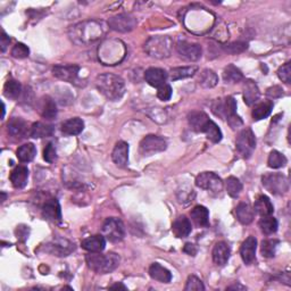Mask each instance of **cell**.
Returning a JSON list of instances; mask_svg holds the SVG:
<instances>
[{"instance_id": "cell-1", "label": "cell", "mask_w": 291, "mask_h": 291, "mask_svg": "<svg viewBox=\"0 0 291 291\" xmlns=\"http://www.w3.org/2000/svg\"><path fill=\"white\" fill-rule=\"evenodd\" d=\"M107 28L104 22L100 21H84L71 27L69 35L76 44H88L99 40L106 34Z\"/></svg>"}, {"instance_id": "cell-2", "label": "cell", "mask_w": 291, "mask_h": 291, "mask_svg": "<svg viewBox=\"0 0 291 291\" xmlns=\"http://www.w3.org/2000/svg\"><path fill=\"white\" fill-rule=\"evenodd\" d=\"M96 85L100 94H103L107 99L113 101L121 99L125 93L124 80L121 76L111 73L97 76Z\"/></svg>"}, {"instance_id": "cell-3", "label": "cell", "mask_w": 291, "mask_h": 291, "mask_svg": "<svg viewBox=\"0 0 291 291\" xmlns=\"http://www.w3.org/2000/svg\"><path fill=\"white\" fill-rule=\"evenodd\" d=\"M120 256L115 253H90L85 256L88 267L98 274H107L113 272L120 265Z\"/></svg>"}, {"instance_id": "cell-4", "label": "cell", "mask_w": 291, "mask_h": 291, "mask_svg": "<svg viewBox=\"0 0 291 291\" xmlns=\"http://www.w3.org/2000/svg\"><path fill=\"white\" fill-rule=\"evenodd\" d=\"M173 49V40L168 35H157L148 39L145 44L146 53L157 59L170 57Z\"/></svg>"}, {"instance_id": "cell-5", "label": "cell", "mask_w": 291, "mask_h": 291, "mask_svg": "<svg viewBox=\"0 0 291 291\" xmlns=\"http://www.w3.org/2000/svg\"><path fill=\"white\" fill-rule=\"evenodd\" d=\"M125 56V46L120 40H109L99 48V59L106 65L120 63Z\"/></svg>"}, {"instance_id": "cell-6", "label": "cell", "mask_w": 291, "mask_h": 291, "mask_svg": "<svg viewBox=\"0 0 291 291\" xmlns=\"http://www.w3.org/2000/svg\"><path fill=\"white\" fill-rule=\"evenodd\" d=\"M262 183L267 191L275 196L284 195L289 191L288 177L281 173H267L263 175Z\"/></svg>"}, {"instance_id": "cell-7", "label": "cell", "mask_w": 291, "mask_h": 291, "mask_svg": "<svg viewBox=\"0 0 291 291\" xmlns=\"http://www.w3.org/2000/svg\"><path fill=\"white\" fill-rule=\"evenodd\" d=\"M101 232L105 239L110 242H119L125 236V228L123 222L117 217L107 218L101 228Z\"/></svg>"}, {"instance_id": "cell-8", "label": "cell", "mask_w": 291, "mask_h": 291, "mask_svg": "<svg viewBox=\"0 0 291 291\" xmlns=\"http://www.w3.org/2000/svg\"><path fill=\"white\" fill-rule=\"evenodd\" d=\"M167 148V142L163 137L149 135L141 140L139 151L142 156H152L157 152L164 151Z\"/></svg>"}, {"instance_id": "cell-9", "label": "cell", "mask_w": 291, "mask_h": 291, "mask_svg": "<svg viewBox=\"0 0 291 291\" xmlns=\"http://www.w3.org/2000/svg\"><path fill=\"white\" fill-rule=\"evenodd\" d=\"M237 150L243 158L252 157L253 152L256 148V138L254 132L250 129H243L239 132L237 137Z\"/></svg>"}, {"instance_id": "cell-10", "label": "cell", "mask_w": 291, "mask_h": 291, "mask_svg": "<svg viewBox=\"0 0 291 291\" xmlns=\"http://www.w3.org/2000/svg\"><path fill=\"white\" fill-rule=\"evenodd\" d=\"M196 186L204 190L218 193L223 189V181L215 173L204 172L196 177Z\"/></svg>"}, {"instance_id": "cell-11", "label": "cell", "mask_w": 291, "mask_h": 291, "mask_svg": "<svg viewBox=\"0 0 291 291\" xmlns=\"http://www.w3.org/2000/svg\"><path fill=\"white\" fill-rule=\"evenodd\" d=\"M108 27L116 32H130L137 27V18L131 14H119L109 18Z\"/></svg>"}, {"instance_id": "cell-12", "label": "cell", "mask_w": 291, "mask_h": 291, "mask_svg": "<svg viewBox=\"0 0 291 291\" xmlns=\"http://www.w3.org/2000/svg\"><path fill=\"white\" fill-rule=\"evenodd\" d=\"M176 50L177 54L181 56L182 58H185L189 62H196V60L200 59L203 55L202 46L198 43L189 42L186 40H180L176 43Z\"/></svg>"}, {"instance_id": "cell-13", "label": "cell", "mask_w": 291, "mask_h": 291, "mask_svg": "<svg viewBox=\"0 0 291 291\" xmlns=\"http://www.w3.org/2000/svg\"><path fill=\"white\" fill-rule=\"evenodd\" d=\"M79 71L78 65H57L53 69V74L65 82L76 83L79 81Z\"/></svg>"}, {"instance_id": "cell-14", "label": "cell", "mask_w": 291, "mask_h": 291, "mask_svg": "<svg viewBox=\"0 0 291 291\" xmlns=\"http://www.w3.org/2000/svg\"><path fill=\"white\" fill-rule=\"evenodd\" d=\"M42 217L47 221L53 223H60L62 222V209L58 200L56 198H50L48 200L43 203L41 207Z\"/></svg>"}, {"instance_id": "cell-15", "label": "cell", "mask_w": 291, "mask_h": 291, "mask_svg": "<svg viewBox=\"0 0 291 291\" xmlns=\"http://www.w3.org/2000/svg\"><path fill=\"white\" fill-rule=\"evenodd\" d=\"M74 249H75L74 243L65 239L56 240V241L46 244L44 247L46 252L56 255V256H68V255L72 253Z\"/></svg>"}, {"instance_id": "cell-16", "label": "cell", "mask_w": 291, "mask_h": 291, "mask_svg": "<svg viewBox=\"0 0 291 291\" xmlns=\"http://www.w3.org/2000/svg\"><path fill=\"white\" fill-rule=\"evenodd\" d=\"M8 135L15 139H23V138L30 136V129L28 127L27 122L21 117H13L7 124Z\"/></svg>"}, {"instance_id": "cell-17", "label": "cell", "mask_w": 291, "mask_h": 291, "mask_svg": "<svg viewBox=\"0 0 291 291\" xmlns=\"http://www.w3.org/2000/svg\"><path fill=\"white\" fill-rule=\"evenodd\" d=\"M38 110L46 120H54L57 116V107L53 98L49 96H43L38 103Z\"/></svg>"}, {"instance_id": "cell-18", "label": "cell", "mask_w": 291, "mask_h": 291, "mask_svg": "<svg viewBox=\"0 0 291 291\" xmlns=\"http://www.w3.org/2000/svg\"><path fill=\"white\" fill-rule=\"evenodd\" d=\"M256 249H257V240L255 237H248L244 240L240 248V255L244 262V264H252L255 257H256Z\"/></svg>"}, {"instance_id": "cell-19", "label": "cell", "mask_w": 291, "mask_h": 291, "mask_svg": "<svg viewBox=\"0 0 291 291\" xmlns=\"http://www.w3.org/2000/svg\"><path fill=\"white\" fill-rule=\"evenodd\" d=\"M113 162L119 167H126L129 164V145L124 141H119L114 147L111 154Z\"/></svg>"}, {"instance_id": "cell-20", "label": "cell", "mask_w": 291, "mask_h": 291, "mask_svg": "<svg viewBox=\"0 0 291 291\" xmlns=\"http://www.w3.org/2000/svg\"><path fill=\"white\" fill-rule=\"evenodd\" d=\"M145 79L148 84L155 88H160L161 85L165 84L167 80V73L165 70L158 68H150L146 71Z\"/></svg>"}, {"instance_id": "cell-21", "label": "cell", "mask_w": 291, "mask_h": 291, "mask_svg": "<svg viewBox=\"0 0 291 291\" xmlns=\"http://www.w3.org/2000/svg\"><path fill=\"white\" fill-rule=\"evenodd\" d=\"M230 254H231V250H230L229 244L224 241L217 242L215 246L213 248V260L214 263L218 266H223L228 263V260L230 258Z\"/></svg>"}, {"instance_id": "cell-22", "label": "cell", "mask_w": 291, "mask_h": 291, "mask_svg": "<svg viewBox=\"0 0 291 291\" xmlns=\"http://www.w3.org/2000/svg\"><path fill=\"white\" fill-rule=\"evenodd\" d=\"M191 222L189 221V218H187V216L185 215L178 216L172 224V231L177 238L188 237L189 234L191 233Z\"/></svg>"}, {"instance_id": "cell-23", "label": "cell", "mask_w": 291, "mask_h": 291, "mask_svg": "<svg viewBox=\"0 0 291 291\" xmlns=\"http://www.w3.org/2000/svg\"><path fill=\"white\" fill-rule=\"evenodd\" d=\"M81 246L90 253H101L106 247V239L104 236H99V234L98 236H91L82 240Z\"/></svg>"}, {"instance_id": "cell-24", "label": "cell", "mask_w": 291, "mask_h": 291, "mask_svg": "<svg viewBox=\"0 0 291 291\" xmlns=\"http://www.w3.org/2000/svg\"><path fill=\"white\" fill-rule=\"evenodd\" d=\"M188 121L192 130L204 133V130H205L206 125L211 120L208 119V116L204 111H192V113L188 115Z\"/></svg>"}, {"instance_id": "cell-25", "label": "cell", "mask_w": 291, "mask_h": 291, "mask_svg": "<svg viewBox=\"0 0 291 291\" xmlns=\"http://www.w3.org/2000/svg\"><path fill=\"white\" fill-rule=\"evenodd\" d=\"M260 91L257 84L252 80L244 81L243 84V100L246 105L252 106L259 99Z\"/></svg>"}, {"instance_id": "cell-26", "label": "cell", "mask_w": 291, "mask_h": 291, "mask_svg": "<svg viewBox=\"0 0 291 291\" xmlns=\"http://www.w3.org/2000/svg\"><path fill=\"white\" fill-rule=\"evenodd\" d=\"M29 170L25 166L15 167L11 173V182L16 189H23L28 183Z\"/></svg>"}, {"instance_id": "cell-27", "label": "cell", "mask_w": 291, "mask_h": 291, "mask_svg": "<svg viewBox=\"0 0 291 291\" xmlns=\"http://www.w3.org/2000/svg\"><path fill=\"white\" fill-rule=\"evenodd\" d=\"M84 129V122L79 117H73L62 124V132L66 136H78Z\"/></svg>"}, {"instance_id": "cell-28", "label": "cell", "mask_w": 291, "mask_h": 291, "mask_svg": "<svg viewBox=\"0 0 291 291\" xmlns=\"http://www.w3.org/2000/svg\"><path fill=\"white\" fill-rule=\"evenodd\" d=\"M149 275L151 279L162 283H168L172 280V273L170 271L158 263H154L151 265L149 268Z\"/></svg>"}, {"instance_id": "cell-29", "label": "cell", "mask_w": 291, "mask_h": 291, "mask_svg": "<svg viewBox=\"0 0 291 291\" xmlns=\"http://www.w3.org/2000/svg\"><path fill=\"white\" fill-rule=\"evenodd\" d=\"M254 209H255V212L259 214L262 217L272 215L274 212L273 204L271 203L270 198L267 196H264V195L259 196L256 200H255Z\"/></svg>"}, {"instance_id": "cell-30", "label": "cell", "mask_w": 291, "mask_h": 291, "mask_svg": "<svg viewBox=\"0 0 291 291\" xmlns=\"http://www.w3.org/2000/svg\"><path fill=\"white\" fill-rule=\"evenodd\" d=\"M236 215L240 223L247 226V224H250L254 221L255 212H254V209L250 207L249 204L241 203V204H239L236 208Z\"/></svg>"}, {"instance_id": "cell-31", "label": "cell", "mask_w": 291, "mask_h": 291, "mask_svg": "<svg viewBox=\"0 0 291 291\" xmlns=\"http://www.w3.org/2000/svg\"><path fill=\"white\" fill-rule=\"evenodd\" d=\"M53 135H54V126L41 123V122L33 123L32 126L30 127V137L34 138V139L48 138V137H52Z\"/></svg>"}, {"instance_id": "cell-32", "label": "cell", "mask_w": 291, "mask_h": 291, "mask_svg": "<svg viewBox=\"0 0 291 291\" xmlns=\"http://www.w3.org/2000/svg\"><path fill=\"white\" fill-rule=\"evenodd\" d=\"M191 218L196 226L200 228L208 227L209 224V212L206 207L198 205L191 211Z\"/></svg>"}, {"instance_id": "cell-33", "label": "cell", "mask_w": 291, "mask_h": 291, "mask_svg": "<svg viewBox=\"0 0 291 291\" xmlns=\"http://www.w3.org/2000/svg\"><path fill=\"white\" fill-rule=\"evenodd\" d=\"M273 109V103L271 100L263 101L254 107L252 111V116L255 121H260L266 119V117L272 113Z\"/></svg>"}, {"instance_id": "cell-34", "label": "cell", "mask_w": 291, "mask_h": 291, "mask_svg": "<svg viewBox=\"0 0 291 291\" xmlns=\"http://www.w3.org/2000/svg\"><path fill=\"white\" fill-rule=\"evenodd\" d=\"M223 80L226 83L229 84H234L238 82H241L243 80V74L241 73L237 66H234L233 64H230L227 66L226 70L223 72Z\"/></svg>"}, {"instance_id": "cell-35", "label": "cell", "mask_w": 291, "mask_h": 291, "mask_svg": "<svg viewBox=\"0 0 291 291\" xmlns=\"http://www.w3.org/2000/svg\"><path fill=\"white\" fill-rule=\"evenodd\" d=\"M197 66H183V68H175L172 69L170 72V78L172 81H177L182 79L190 78L197 73Z\"/></svg>"}, {"instance_id": "cell-36", "label": "cell", "mask_w": 291, "mask_h": 291, "mask_svg": "<svg viewBox=\"0 0 291 291\" xmlns=\"http://www.w3.org/2000/svg\"><path fill=\"white\" fill-rule=\"evenodd\" d=\"M16 154L17 158L22 163H29L33 161L37 155V148L33 144H25L18 148Z\"/></svg>"}, {"instance_id": "cell-37", "label": "cell", "mask_w": 291, "mask_h": 291, "mask_svg": "<svg viewBox=\"0 0 291 291\" xmlns=\"http://www.w3.org/2000/svg\"><path fill=\"white\" fill-rule=\"evenodd\" d=\"M22 94V85L16 80H8L4 86V95L9 99H17Z\"/></svg>"}, {"instance_id": "cell-38", "label": "cell", "mask_w": 291, "mask_h": 291, "mask_svg": "<svg viewBox=\"0 0 291 291\" xmlns=\"http://www.w3.org/2000/svg\"><path fill=\"white\" fill-rule=\"evenodd\" d=\"M199 83L204 88H214L218 83V76L213 70H204L199 76Z\"/></svg>"}, {"instance_id": "cell-39", "label": "cell", "mask_w": 291, "mask_h": 291, "mask_svg": "<svg viewBox=\"0 0 291 291\" xmlns=\"http://www.w3.org/2000/svg\"><path fill=\"white\" fill-rule=\"evenodd\" d=\"M278 221L277 218H274L273 216H264L262 217V219L259 221V228L262 230V232L264 234H273L278 231Z\"/></svg>"}, {"instance_id": "cell-40", "label": "cell", "mask_w": 291, "mask_h": 291, "mask_svg": "<svg viewBox=\"0 0 291 291\" xmlns=\"http://www.w3.org/2000/svg\"><path fill=\"white\" fill-rule=\"evenodd\" d=\"M204 133L206 135L207 139L211 140L214 144H217L222 140L223 135H222V131L219 130V127L214 123V122L211 120L208 122V124L206 125L205 130H204Z\"/></svg>"}, {"instance_id": "cell-41", "label": "cell", "mask_w": 291, "mask_h": 291, "mask_svg": "<svg viewBox=\"0 0 291 291\" xmlns=\"http://www.w3.org/2000/svg\"><path fill=\"white\" fill-rule=\"evenodd\" d=\"M287 157H285L282 152H280L278 150H272L268 155L267 164L268 167L271 168H281L284 167L287 164Z\"/></svg>"}, {"instance_id": "cell-42", "label": "cell", "mask_w": 291, "mask_h": 291, "mask_svg": "<svg viewBox=\"0 0 291 291\" xmlns=\"http://www.w3.org/2000/svg\"><path fill=\"white\" fill-rule=\"evenodd\" d=\"M279 243H280V241L277 239L264 240V241L262 242V246H260V252H262L263 256L266 257V258L274 257Z\"/></svg>"}, {"instance_id": "cell-43", "label": "cell", "mask_w": 291, "mask_h": 291, "mask_svg": "<svg viewBox=\"0 0 291 291\" xmlns=\"http://www.w3.org/2000/svg\"><path fill=\"white\" fill-rule=\"evenodd\" d=\"M226 187H227V191L229 193V196L232 198H238L240 193H241L242 191L241 182L239 181V178L234 177V176H229L227 178Z\"/></svg>"}, {"instance_id": "cell-44", "label": "cell", "mask_w": 291, "mask_h": 291, "mask_svg": "<svg viewBox=\"0 0 291 291\" xmlns=\"http://www.w3.org/2000/svg\"><path fill=\"white\" fill-rule=\"evenodd\" d=\"M247 48H248V43L242 42V41H237V42H232V43L223 46L224 52L230 55L241 54L244 52V50H247Z\"/></svg>"}, {"instance_id": "cell-45", "label": "cell", "mask_w": 291, "mask_h": 291, "mask_svg": "<svg viewBox=\"0 0 291 291\" xmlns=\"http://www.w3.org/2000/svg\"><path fill=\"white\" fill-rule=\"evenodd\" d=\"M29 55L30 49L28 48V46H25L24 43H16L12 49V56L14 58L23 59L29 57Z\"/></svg>"}, {"instance_id": "cell-46", "label": "cell", "mask_w": 291, "mask_h": 291, "mask_svg": "<svg viewBox=\"0 0 291 291\" xmlns=\"http://www.w3.org/2000/svg\"><path fill=\"white\" fill-rule=\"evenodd\" d=\"M185 290L186 291H192V290L199 291V290H205V287H204L200 279H198L197 277H195V275H192V277H189V279L187 280Z\"/></svg>"}, {"instance_id": "cell-47", "label": "cell", "mask_w": 291, "mask_h": 291, "mask_svg": "<svg viewBox=\"0 0 291 291\" xmlns=\"http://www.w3.org/2000/svg\"><path fill=\"white\" fill-rule=\"evenodd\" d=\"M278 76L281 81H283L284 83L291 82V63L288 62L284 65L281 66L278 71Z\"/></svg>"}, {"instance_id": "cell-48", "label": "cell", "mask_w": 291, "mask_h": 291, "mask_svg": "<svg viewBox=\"0 0 291 291\" xmlns=\"http://www.w3.org/2000/svg\"><path fill=\"white\" fill-rule=\"evenodd\" d=\"M43 158H44V161L48 162V163H54L56 161V158H57V154H56V148H55L54 144H52V142H49L47 147L44 148Z\"/></svg>"}, {"instance_id": "cell-49", "label": "cell", "mask_w": 291, "mask_h": 291, "mask_svg": "<svg viewBox=\"0 0 291 291\" xmlns=\"http://www.w3.org/2000/svg\"><path fill=\"white\" fill-rule=\"evenodd\" d=\"M157 97L161 100H163V101L170 100L171 97H172V88H171V85H168L166 83L161 85L160 88H158V91H157Z\"/></svg>"}, {"instance_id": "cell-50", "label": "cell", "mask_w": 291, "mask_h": 291, "mask_svg": "<svg viewBox=\"0 0 291 291\" xmlns=\"http://www.w3.org/2000/svg\"><path fill=\"white\" fill-rule=\"evenodd\" d=\"M283 95H284L283 89L281 88V86H279V85L271 86V88H268L267 91H266V96L270 97V98H272V99L280 98V97H282Z\"/></svg>"}, {"instance_id": "cell-51", "label": "cell", "mask_w": 291, "mask_h": 291, "mask_svg": "<svg viewBox=\"0 0 291 291\" xmlns=\"http://www.w3.org/2000/svg\"><path fill=\"white\" fill-rule=\"evenodd\" d=\"M29 233H30V229L27 226H18L15 230V234H16V237L18 240H21V241H25L29 238Z\"/></svg>"}, {"instance_id": "cell-52", "label": "cell", "mask_w": 291, "mask_h": 291, "mask_svg": "<svg viewBox=\"0 0 291 291\" xmlns=\"http://www.w3.org/2000/svg\"><path fill=\"white\" fill-rule=\"evenodd\" d=\"M183 252L188 255H190V256H196L197 253H198V248H197L196 244H193L191 242H188L185 244V247H183Z\"/></svg>"}, {"instance_id": "cell-53", "label": "cell", "mask_w": 291, "mask_h": 291, "mask_svg": "<svg viewBox=\"0 0 291 291\" xmlns=\"http://www.w3.org/2000/svg\"><path fill=\"white\" fill-rule=\"evenodd\" d=\"M9 42H11V38L8 37L6 32L3 31L2 38H0V46H2V52L3 53L6 52V48L9 46Z\"/></svg>"}, {"instance_id": "cell-54", "label": "cell", "mask_w": 291, "mask_h": 291, "mask_svg": "<svg viewBox=\"0 0 291 291\" xmlns=\"http://www.w3.org/2000/svg\"><path fill=\"white\" fill-rule=\"evenodd\" d=\"M227 290H246V287H243L241 284H233V285H230V287L227 288Z\"/></svg>"}, {"instance_id": "cell-55", "label": "cell", "mask_w": 291, "mask_h": 291, "mask_svg": "<svg viewBox=\"0 0 291 291\" xmlns=\"http://www.w3.org/2000/svg\"><path fill=\"white\" fill-rule=\"evenodd\" d=\"M110 289H122V290H126L127 288L125 287L124 284H122V283H115L113 285H110Z\"/></svg>"}, {"instance_id": "cell-56", "label": "cell", "mask_w": 291, "mask_h": 291, "mask_svg": "<svg viewBox=\"0 0 291 291\" xmlns=\"http://www.w3.org/2000/svg\"><path fill=\"white\" fill-rule=\"evenodd\" d=\"M2 196H3V199H2V203H4L5 200H6V193H5V192H2Z\"/></svg>"}, {"instance_id": "cell-57", "label": "cell", "mask_w": 291, "mask_h": 291, "mask_svg": "<svg viewBox=\"0 0 291 291\" xmlns=\"http://www.w3.org/2000/svg\"><path fill=\"white\" fill-rule=\"evenodd\" d=\"M2 106H3V116H2V117L4 119V116H5V104L3 103V104H2Z\"/></svg>"}]
</instances>
